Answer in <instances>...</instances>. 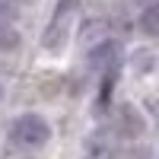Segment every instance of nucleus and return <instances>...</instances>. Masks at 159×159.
I'll use <instances>...</instances> for the list:
<instances>
[{
    "label": "nucleus",
    "instance_id": "nucleus-8",
    "mask_svg": "<svg viewBox=\"0 0 159 159\" xmlns=\"http://www.w3.org/2000/svg\"><path fill=\"white\" fill-rule=\"evenodd\" d=\"M137 3H140L143 10H147V7H156V0H137Z\"/></svg>",
    "mask_w": 159,
    "mask_h": 159
},
{
    "label": "nucleus",
    "instance_id": "nucleus-7",
    "mask_svg": "<svg viewBox=\"0 0 159 159\" xmlns=\"http://www.w3.org/2000/svg\"><path fill=\"white\" fill-rule=\"evenodd\" d=\"M22 10V0H0V22H13Z\"/></svg>",
    "mask_w": 159,
    "mask_h": 159
},
{
    "label": "nucleus",
    "instance_id": "nucleus-3",
    "mask_svg": "<svg viewBox=\"0 0 159 159\" xmlns=\"http://www.w3.org/2000/svg\"><path fill=\"white\" fill-rule=\"evenodd\" d=\"M83 159H115V147L108 137L102 134H92L83 140Z\"/></svg>",
    "mask_w": 159,
    "mask_h": 159
},
{
    "label": "nucleus",
    "instance_id": "nucleus-5",
    "mask_svg": "<svg viewBox=\"0 0 159 159\" xmlns=\"http://www.w3.org/2000/svg\"><path fill=\"white\" fill-rule=\"evenodd\" d=\"M19 48V32L13 22H0V51H16Z\"/></svg>",
    "mask_w": 159,
    "mask_h": 159
},
{
    "label": "nucleus",
    "instance_id": "nucleus-1",
    "mask_svg": "<svg viewBox=\"0 0 159 159\" xmlns=\"http://www.w3.org/2000/svg\"><path fill=\"white\" fill-rule=\"evenodd\" d=\"M10 140L19 150H38L51 140V127L42 115H19L10 127Z\"/></svg>",
    "mask_w": 159,
    "mask_h": 159
},
{
    "label": "nucleus",
    "instance_id": "nucleus-2",
    "mask_svg": "<svg viewBox=\"0 0 159 159\" xmlns=\"http://www.w3.org/2000/svg\"><path fill=\"white\" fill-rule=\"evenodd\" d=\"M76 13H80V0H57L54 13H51V22H48V29H45V48L48 51H54V48L64 45V38H67L70 25L76 19Z\"/></svg>",
    "mask_w": 159,
    "mask_h": 159
},
{
    "label": "nucleus",
    "instance_id": "nucleus-6",
    "mask_svg": "<svg viewBox=\"0 0 159 159\" xmlns=\"http://www.w3.org/2000/svg\"><path fill=\"white\" fill-rule=\"evenodd\" d=\"M140 25H143L147 35H156V29H159V7H147V10H143Z\"/></svg>",
    "mask_w": 159,
    "mask_h": 159
},
{
    "label": "nucleus",
    "instance_id": "nucleus-4",
    "mask_svg": "<svg viewBox=\"0 0 159 159\" xmlns=\"http://www.w3.org/2000/svg\"><path fill=\"white\" fill-rule=\"evenodd\" d=\"M111 61H115V45L108 42V38H105L99 48H92V51H89V64H92V70H105Z\"/></svg>",
    "mask_w": 159,
    "mask_h": 159
},
{
    "label": "nucleus",
    "instance_id": "nucleus-9",
    "mask_svg": "<svg viewBox=\"0 0 159 159\" xmlns=\"http://www.w3.org/2000/svg\"><path fill=\"white\" fill-rule=\"evenodd\" d=\"M0 96H3V89H0Z\"/></svg>",
    "mask_w": 159,
    "mask_h": 159
}]
</instances>
